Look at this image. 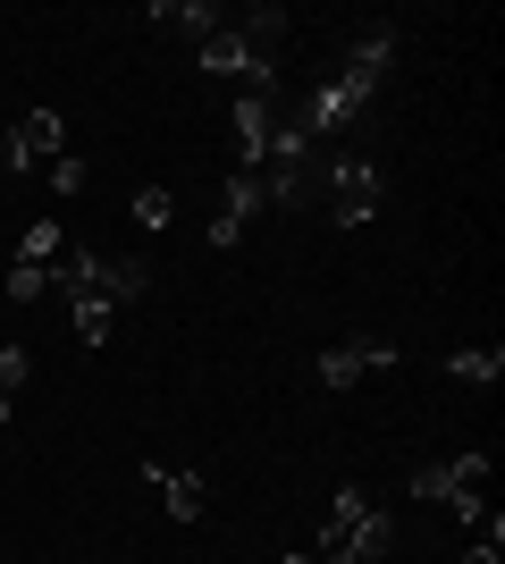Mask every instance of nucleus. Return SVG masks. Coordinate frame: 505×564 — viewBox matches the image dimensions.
Segmentation results:
<instances>
[{"label": "nucleus", "mask_w": 505, "mask_h": 564, "mask_svg": "<svg viewBox=\"0 0 505 564\" xmlns=\"http://www.w3.org/2000/svg\"><path fill=\"white\" fill-rule=\"evenodd\" d=\"M387 362H396V346H387V337H354V346H329V354H320L312 379H320V388H354V379L387 371Z\"/></svg>", "instance_id": "5"}, {"label": "nucleus", "mask_w": 505, "mask_h": 564, "mask_svg": "<svg viewBox=\"0 0 505 564\" xmlns=\"http://www.w3.org/2000/svg\"><path fill=\"white\" fill-rule=\"evenodd\" d=\"M497 371H505V354H497V346H463V354H447V379H463V388H497Z\"/></svg>", "instance_id": "13"}, {"label": "nucleus", "mask_w": 505, "mask_h": 564, "mask_svg": "<svg viewBox=\"0 0 505 564\" xmlns=\"http://www.w3.org/2000/svg\"><path fill=\"white\" fill-rule=\"evenodd\" d=\"M497 547H505V522L488 514V531H481V540H472V547H463V564H497Z\"/></svg>", "instance_id": "20"}, {"label": "nucleus", "mask_w": 505, "mask_h": 564, "mask_svg": "<svg viewBox=\"0 0 505 564\" xmlns=\"http://www.w3.org/2000/svg\"><path fill=\"white\" fill-rule=\"evenodd\" d=\"M110 329H119V304L110 295H76V346H110Z\"/></svg>", "instance_id": "14"}, {"label": "nucleus", "mask_w": 505, "mask_h": 564, "mask_svg": "<svg viewBox=\"0 0 505 564\" xmlns=\"http://www.w3.org/2000/svg\"><path fill=\"white\" fill-rule=\"evenodd\" d=\"M9 295H18V304L51 295V261H18V270H9Z\"/></svg>", "instance_id": "16"}, {"label": "nucleus", "mask_w": 505, "mask_h": 564, "mask_svg": "<svg viewBox=\"0 0 505 564\" xmlns=\"http://www.w3.org/2000/svg\"><path fill=\"white\" fill-rule=\"evenodd\" d=\"M253 212H262V177H253V169H237V177H228V203L211 212V245H219V253H228V245H244Z\"/></svg>", "instance_id": "9"}, {"label": "nucleus", "mask_w": 505, "mask_h": 564, "mask_svg": "<svg viewBox=\"0 0 505 564\" xmlns=\"http://www.w3.org/2000/svg\"><path fill=\"white\" fill-rule=\"evenodd\" d=\"M320 203H329L337 228H362L380 212V169L371 161H320Z\"/></svg>", "instance_id": "3"}, {"label": "nucleus", "mask_w": 505, "mask_h": 564, "mask_svg": "<svg viewBox=\"0 0 505 564\" xmlns=\"http://www.w3.org/2000/svg\"><path fill=\"white\" fill-rule=\"evenodd\" d=\"M287 564H312V556H287Z\"/></svg>", "instance_id": "23"}, {"label": "nucleus", "mask_w": 505, "mask_h": 564, "mask_svg": "<svg viewBox=\"0 0 505 564\" xmlns=\"http://www.w3.org/2000/svg\"><path fill=\"white\" fill-rule=\"evenodd\" d=\"M362 110H371V94H362V85H345V76H329V85H320V94L295 110V127H304L312 143H329V135H345Z\"/></svg>", "instance_id": "4"}, {"label": "nucleus", "mask_w": 505, "mask_h": 564, "mask_svg": "<svg viewBox=\"0 0 505 564\" xmlns=\"http://www.w3.org/2000/svg\"><path fill=\"white\" fill-rule=\"evenodd\" d=\"M152 25H161V34H177V43H194V51H202V43H211V34H219L228 18H219L211 0H152Z\"/></svg>", "instance_id": "11"}, {"label": "nucleus", "mask_w": 505, "mask_h": 564, "mask_svg": "<svg viewBox=\"0 0 505 564\" xmlns=\"http://www.w3.org/2000/svg\"><path fill=\"white\" fill-rule=\"evenodd\" d=\"M396 540H405V522L387 514V506H371L354 531H329V522H320V556L312 564H387V556H396Z\"/></svg>", "instance_id": "2"}, {"label": "nucleus", "mask_w": 505, "mask_h": 564, "mask_svg": "<svg viewBox=\"0 0 505 564\" xmlns=\"http://www.w3.org/2000/svg\"><path fill=\"white\" fill-rule=\"evenodd\" d=\"M85 186V161H51V194H76Z\"/></svg>", "instance_id": "21"}, {"label": "nucleus", "mask_w": 505, "mask_h": 564, "mask_svg": "<svg viewBox=\"0 0 505 564\" xmlns=\"http://www.w3.org/2000/svg\"><path fill=\"white\" fill-rule=\"evenodd\" d=\"M413 497H447L463 522H488V455L463 447V455H447V464H421L413 471Z\"/></svg>", "instance_id": "1"}, {"label": "nucleus", "mask_w": 505, "mask_h": 564, "mask_svg": "<svg viewBox=\"0 0 505 564\" xmlns=\"http://www.w3.org/2000/svg\"><path fill=\"white\" fill-rule=\"evenodd\" d=\"M371 506H380L371 489H337V506H329V531H354V522L371 514Z\"/></svg>", "instance_id": "17"}, {"label": "nucleus", "mask_w": 505, "mask_h": 564, "mask_svg": "<svg viewBox=\"0 0 505 564\" xmlns=\"http://www.w3.org/2000/svg\"><path fill=\"white\" fill-rule=\"evenodd\" d=\"M396 51H405V34H396V25H362V43L345 51V85H362V94H380L387 85V68H396Z\"/></svg>", "instance_id": "6"}, {"label": "nucleus", "mask_w": 505, "mask_h": 564, "mask_svg": "<svg viewBox=\"0 0 505 564\" xmlns=\"http://www.w3.org/2000/svg\"><path fill=\"white\" fill-rule=\"evenodd\" d=\"M135 228H168V194H161V186L135 194Z\"/></svg>", "instance_id": "19"}, {"label": "nucleus", "mask_w": 505, "mask_h": 564, "mask_svg": "<svg viewBox=\"0 0 505 564\" xmlns=\"http://www.w3.org/2000/svg\"><path fill=\"white\" fill-rule=\"evenodd\" d=\"M59 253H68L59 219H25V236H18V261H59Z\"/></svg>", "instance_id": "15"}, {"label": "nucleus", "mask_w": 505, "mask_h": 564, "mask_svg": "<svg viewBox=\"0 0 505 564\" xmlns=\"http://www.w3.org/2000/svg\"><path fill=\"white\" fill-rule=\"evenodd\" d=\"M9 413H18V397H0V422H9Z\"/></svg>", "instance_id": "22"}, {"label": "nucleus", "mask_w": 505, "mask_h": 564, "mask_svg": "<svg viewBox=\"0 0 505 564\" xmlns=\"http://www.w3.org/2000/svg\"><path fill=\"white\" fill-rule=\"evenodd\" d=\"M278 94H237V169H262L270 161V135H278Z\"/></svg>", "instance_id": "7"}, {"label": "nucleus", "mask_w": 505, "mask_h": 564, "mask_svg": "<svg viewBox=\"0 0 505 564\" xmlns=\"http://www.w3.org/2000/svg\"><path fill=\"white\" fill-rule=\"evenodd\" d=\"M25 371H34V354H25V346H0V397H18Z\"/></svg>", "instance_id": "18"}, {"label": "nucleus", "mask_w": 505, "mask_h": 564, "mask_svg": "<svg viewBox=\"0 0 505 564\" xmlns=\"http://www.w3.org/2000/svg\"><path fill=\"white\" fill-rule=\"evenodd\" d=\"M101 295H110V304H127V295H152V261L144 253H101Z\"/></svg>", "instance_id": "12"}, {"label": "nucleus", "mask_w": 505, "mask_h": 564, "mask_svg": "<svg viewBox=\"0 0 505 564\" xmlns=\"http://www.w3.org/2000/svg\"><path fill=\"white\" fill-rule=\"evenodd\" d=\"M59 143H68V118H59V110H25L18 127H9V169L59 161Z\"/></svg>", "instance_id": "8"}, {"label": "nucleus", "mask_w": 505, "mask_h": 564, "mask_svg": "<svg viewBox=\"0 0 505 564\" xmlns=\"http://www.w3.org/2000/svg\"><path fill=\"white\" fill-rule=\"evenodd\" d=\"M144 489L161 497L177 522H202V506H211V489H202V471H168V464H144Z\"/></svg>", "instance_id": "10"}]
</instances>
